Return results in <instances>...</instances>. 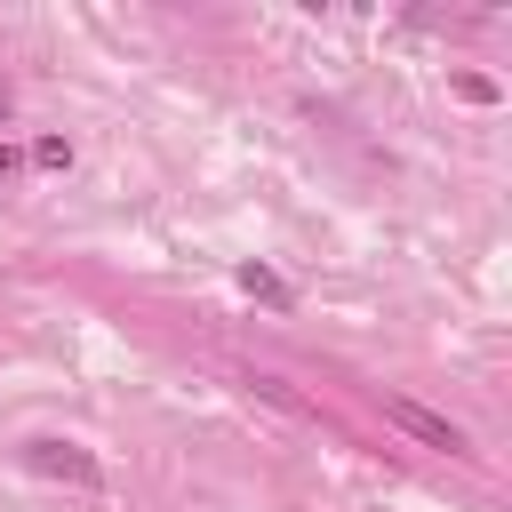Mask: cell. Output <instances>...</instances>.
Wrapping results in <instances>:
<instances>
[{"instance_id":"1","label":"cell","mask_w":512,"mask_h":512,"mask_svg":"<svg viewBox=\"0 0 512 512\" xmlns=\"http://www.w3.org/2000/svg\"><path fill=\"white\" fill-rule=\"evenodd\" d=\"M384 416L408 432V440H424V448H448V456H464V424L456 416H440V408H424V400H408V392H392L384 400Z\"/></svg>"},{"instance_id":"2","label":"cell","mask_w":512,"mask_h":512,"mask_svg":"<svg viewBox=\"0 0 512 512\" xmlns=\"http://www.w3.org/2000/svg\"><path fill=\"white\" fill-rule=\"evenodd\" d=\"M24 464H32V472H48V480H72V488H104V464H96L80 440H32V448H24Z\"/></svg>"},{"instance_id":"3","label":"cell","mask_w":512,"mask_h":512,"mask_svg":"<svg viewBox=\"0 0 512 512\" xmlns=\"http://www.w3.org/2000/svg\"><path fill=\"white\" fill-rule=\"evenodd\" d=\"M240 288H248L256 304H288V280H280V272H264V264H240Z\"/></svg>"},{"instance_id":"4","label":"cell","mask_w":512,"mask_h":512,"mask_svg":"<svg viewBox=\"0 0 512 512\" xmlns=\"http://www.w3.org/2000/svg\"><path fill=\"white\" fill-rule=\"evenodd\" d=\"M24 160H32V168H72V144H64V136H40Z\"/></svg>"},{"instance_id":"5","label":"cell","mask_w":512,"mask_h":512,"mask_svg":"<svg viewBox=\"0 0 512 512\" xmlns=\"http://www.w3.org/2000/svg\"><path fill=\"white\" fill-rule=\"evenodd\" d=\"M16 176H24V152H16V144H0V192H8Z\"/></svg>"},{"instance_id":"6","label":"cell","mask_w":512,"mask_h":512,"mask_svg":"<svg viewBox=\"0 0 512 512\" xmlns=\"http://www.w3.org/2000/svg\"><path fill=\"white\" fill-rule=\"evenodd\" d=\"M0 120H8V80H0Z\"/></svg>"}]
</instances>
